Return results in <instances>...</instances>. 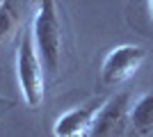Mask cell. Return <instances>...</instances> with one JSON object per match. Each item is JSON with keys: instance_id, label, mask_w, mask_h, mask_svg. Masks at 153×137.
<instances>
[{"instance_id": "52a82bcc", "label": "cell", "mask_w": 153, "mask_h": 137, "mask_svg": "<svg viewBox=\"0 0 153 137\" xmlns=\"http://www.w3.org/2000/svg\"><path fill=\"white\" fill-rule=\"evenodd\" d=\"M19 23V7L16 0H5V5L0 9V46L5 44V39L12 34V30Z\"/></svg>"}, {"instance_id": "8fae6325", "label": "cell", "mask_w": 153, "mask_h": 137, "mask_svg": "<svg viewBox=\"0 0 153 137\" xmlns=\"http://www.w3.org/2000/svg\"><path fill=\"white\" fill-rule=\"evenodd\" d=\"M30 2H39V0H30Z\"/></svg>"}, {"instance_id": "6da1fadb", "label": "cell", "mask_w": 153, "mask_h": 137, "mask_svg": "<svg viewBox=\"0 0 153 137\" xmlns=\"http://www.w3.org/2000/svg\"><path fill=\"white\" fill-rule=\"evenodd\" d=\"M32 39L46 73L57 76L64 53V27L55 0H39V9L32 21Z\"/></svg>"}, {"instance_id": "3957f363", "label": "cell", "mask_w": 153, "mask_h": 137, "mask_svg": "<svg viewBox=\"0 0 153 137\" xmlns=\"http://www.w3.org/2000/svg\"><path fill=\"white\" fill-rule=\"evenodd\" d=\"M146 59V50L135 44H121L103 57L101 64V82L105 87H117L126 82L130 76L140 71V66Z\"/></svg>"}, {"instance_id": "9c48e42d", "label": "cell", "mask_w": 153, "mask_h": 137, "mask_svg": "<svg viewBox=\"0 0 153 137\" xmlns=\"http://www.w3.org/2000/svg\"><path fill=\"white\" fill-rule=\"evenodd\" d=\"M149 9H151V19H153V0H149Z\"/></svg>"}, {"instance_id": "30bf717a", "label": "cell", "mask_w": 153, "mask_h": 137, "mask_svg": "<svg viewBox=\"0 0 153 137\" xmlns=\"http://www.w3.org/2000/svg\"><path fill=\"white\" fill-rule=\"evenodd\" d=\"M2 5H5V0H0V9H2Z\"/></svg>"}, {"instance_id": "ba28073f", "label": "cell", "mask_w": 153, "mask_h": 137, "mask_svg": "<svg viewBox=\"0 0 153 137\" xmlns=\"http://www.w3.org/2000/svg\"><path fill=\"white\" fill-rule=\"evenodd\" d=\"M14 101L12 98H5V96H0V110H7V107H12Z\"/></svg>"}, {"instance_id": "5b68a950", "label": "cell", "mask_w": 153, "mask_h": 137, "mask_svg": "<svg viewBox=\"0 0 153 137\" xmlns=\"http://www.w3.org/2000/svg\"><path fill=\"white\" fill-rule=\"evenodd\" d=\"M128 110H130L128 94H119V96L110 98L98 112L89 137H121L128 124Z\"/></svg>"}, {"instance_id": "277c9868", "label": "cell", "mask_w": 153, "mask_h": 137, "mask_svg": "<svg viewBox=\"0 0 153 137\" xmlns=\"http://www.w3.org/2000/svg\"><path fill=\"white\" fill-rule=\"evenodd\" d=\"M101 107H103L101 103H89V105H78V107L62 112L53 124V135L55 137H89Z\"/></svg>"}, {"instance_id": "7a4b0ae2", "label": "cell", "mask_w": 153, "mask_h": 137, "mask_svg": "<svg viewBox=\"0 0 153 137\" xmlns=\"http://www.w3.org/2000/svg\"><path fill=\"white\" fill-rule=\"evenodd\" d=\"M16 76L23 91V98L30 107H39L46 94V69L41 64L32 32H25L21 37L19 50H16Z\"/></svg>"}, {"instance_id": "8992f818", "label": "cell", "mask_w": 153, "mask_h": 137, "mask_svg": "<svg viewBox=\"0 0 153 137\" xmlns=\"http://www.w3.org/2000/svg\"><path fill=\"white\" fill-rule=\"evenodd\" d=\"M128 124L137 135L153 133V91H144L128 110Z\"/></svg>"}]
</instances>
